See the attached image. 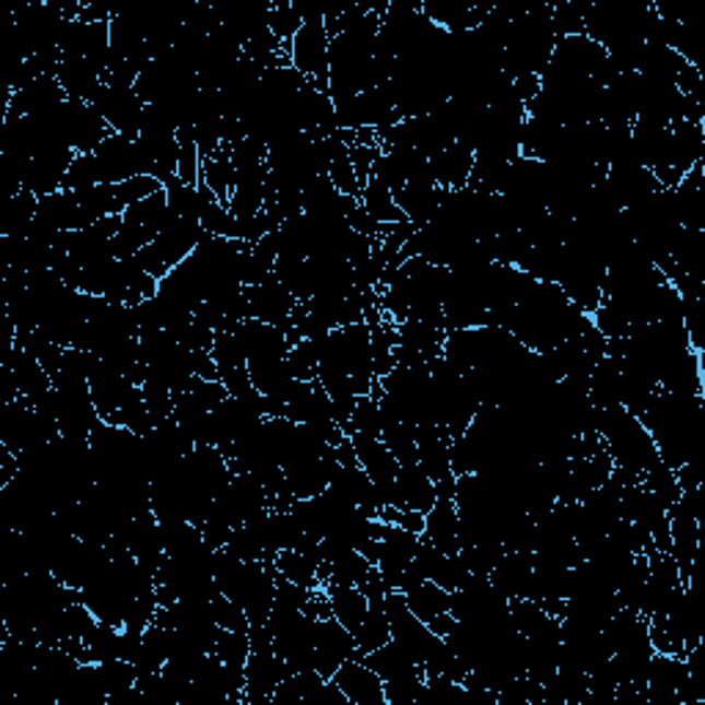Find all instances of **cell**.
<instances>
[{
	"label": "cell",
	"instance_id": "obj_1",
	"mask_svg": "<svg viewBox=\"0 0 705 705\" xmlns=\"http://www.w3.org/2000/svg\"><path fill=\"white\" fill-rule=\"evenodd\" d=\"M92 155L94 163H97V174L103 185H119L132 177H141V174L155 177V163H152L150 152L144 150V144L138 138L110 132Z\"/></svg>",
	"mask_w": 705,
	"mask_h": 705
},
{
	"label": "cell",
	"instance_id": "obj_2",
	"mask_svg": "<svg viewBox=\"0 0 705 705\" xmlns=\"http://www.w3.org/2000/svg\"><path fill=\"white\" fill-rule=\"evenodd\" d=\"M290 63L317 92L328 94V31L326 20H306L290 42ZM331 97V94H328Z\"/></svg>",
	"mask_w": 705,
	"mask_h": 705
},
{
	"label": "cell",
	"instance_id": "obj_3",
	"mask_svg": "<svg viewBox=\"0 0 705 705\" xmlns=\"http://www.w3.org/2000/svg\"><path fill=\"white\" fill-rule=\"evenodd\" d=\"M92 105L99 110V116L108 121L110 130L121 132V136L138 138V132H141V121H144L146 103L141 99V94L136 92V86L103 81V86H99L97 94H94Z\"/></svg>",
	"mask_w": 705,
	"mask_h": 705
},
{
	"label": "cell",
	"instance_id": "obj_4",
	"mask_svg": "<svg viewBox=\"0 0 705 705\" xmlns=\"http://www.w3.org/2000/svg\"><path fill=\"white\" fill-rule=\"evenodd\" d=\"M58 125H61L63 136H67L69 146L75 150V155H92L105 138L110 136L108 121L99 116V110L92 103H81V99H67L58 105L56 110Z\"/></svg>",
	"mask_w": 705,
	"mask_h": 705
},
{
	"label": "cell",
	"instance_id": "obj_5",
	"mask_svg": "<svg viewBox=\"0 0 705 705\" xmlns=\"http://www.w3.org/2000/svg\"><path fill=\"white\" fill-rule=\"evenodd\" d=\"M356 637L353 631L344 628L337 618L317 620V637H315V670L322 678H331L339 667L348 659H356Z\"/></svg>",
	"mask_w": 705,
	"mask_h": 705
},
{
	"label": "cell",
	"instance_id": "obj_6",
	"mask_svg": "<svg viewBox=\"0 0 705 705\" xmlns=\"http://www.w3.org/2000/svg\"><path fill=\"white\" fill-rule=\"evenodd\" d=\"M287 665L279 659L273 648L251 650L246 661V689L243 703L246 705H270L275 686L287 675Z\"/></svg>",
	"mask_w": 705,
	"mask_h": 705
},
{
	"label": "cell",
	"instance_id": "obj_7",
	"mask_svg": "<svg viewBox=\"0 0 705 705\" xmlns=\"http://www.w3.org/2000/svg\"><path fill=\"white\" fill-rule=\"evenodd\" d=\"M331 681L342 689L344 697L353 705H386L384 681H380L378 672L364 665L362 659L344 661V665L333 672Z\"/></svg>",
	"mask_w": 705,
	"mask_h": 705
},
{
	"label": "cell",
	"instance_id": "obj_8",
	"mask_svg": "<svg viewBox=\"0 0 705 705\" xmlns=\"http://www.w3.org/2000/svg\"><path fill=\"white\" fill-rule=\"evenodd\" d=\"M438 502L436 482L431 480L419 463H400L395 477V505L397 510L427 513Z\"/></svg>",
	"mask_w": 705,
	"mask_h": 705
},
{
	"label": "cell",
	"instance_id": "obj_9",
	"mask_svg": "<svg viewBox=\"0 0 705 705\" xmlns=\"http://www.w3.org/2000/svg\"><path fill=\"white\" fill-rule=\"evenodd\" d=\"M61 83L56 78H36V81L25 83L23 89L9 94L7 99V114L3 116H45L50 110H56L58 105L67 103Z\"/></svg>",
	"mask_w": 705,
	"mask_h": 705
},
{
	"label": "cell",
	"instance_id": "obj_10",
	"mask_svg": "<svg viewBox=\"0 0 705 705\" xmlns=\"http://www.w3.org/2000/svg\"><path fill=\"white\" fill-rule=\"evenodd\" d=\"M56 81L61 83L63 94H67L69 99H81V103H92L97 89L103 86L99 69L94 67L89 58H75V56H61Z\"/></svg>",
	"mask_w": 705,
	"mask_h": 705
},
{
	"label": "cell",
	"instance_id": "obj_11",
	"mask_svg": "<svg viewBox=\"0 0 705 705\" xmlns=\"http://www.w3.org/2000/svg\"><path fill=\"white\" fill-rule=\"evenodd\" d=\"M422 538L431 540L444 554H458L460 551V518L455 500H438L425 513V532Z\"/></svg>",
	"mask_w": 705,
	"mask_h": 705
},
{
	"label": "cell",
	"instance_id": "obj_12",
	"mask_svg": "<svg viewBox=\"0 0 705 705\" xmlns=\"http://www.w3.org/2000/svg\"><path fill=\"white\" fill-rule=\"evenodd\" d=\"M471 168H474V152L466 150L463 144H449L447 150L431 157V172L438 188L460 190L469 185Z\"/></svg>",
	"mask_w": 705,
	"mask_h": 705
},
{
	"label": "cell",
	"instance_id": "obj_13",
	"mask_svg": "<svg viewBox=\"0 0 705 705\" xmlns=\"http://www.w3.org/2000/svg\"><path fill=\"white\" fill-rule=\"evenodd\" d=\"M328 598V607H331V614L344 625L348 631H353V637H356V631L362 628L364 618L369 612V601L367 596L362 592V587L356 585H322Z\"/></svg>",
	"mask_w": 705,
	"mask_h": 705
},
{
	"label": "cell",
	"instance_id": "obj_14",
	"mask_svg": "<svg viewBox=\"0 0 705 705\" xmlns=\"http://www.w3.org/2000/svg\"><path fill=\"white\" fill-rule=\"evenodd\" d=\"M402 596H406L408 609H411L422 623H431V620L442 618V614H447L449 609H453V592L444 590L442 585H436V581L431 579L419 581V585H413L411 590H406Z\"/></svg>",
	"mask_w": 705,
	"mask_h": 705
},
{
	"label": "cell",
	"instance_id": "obj_15",
	"mask_svg": "<svg viewBox=\"0 0 705 705\" xmlns=\"http://www.w3.org/2000/svg\"><path fill=\"white\" fill-rule=\"evenodd\" d=\"M166 219H168L166 190H161V193L150 196V199H144V201H136V204H130L125 213H121V224L132 226V230L146 232L152 240H155L157 232L163 230Z\"/></svg>",
	"mask_w": 705,
	"mask_h": 705
},
{
	"label": "cell",
	"instance_id": "obj_16",
	"mask_svg": "<svg viewBox=\"0 0 705 705\" xmlns=\"http://www.w3.org/2000/svg\"><path fill=\"white\" fill-rule=\"evenodd\" d=\"M36 207H39V199L28 190L9 196L0 207V237H23L34 224Z\"/></svg>",
	"mask_w": 705,
	"mask_h": 705
},
{
	"label": "cell",
	"instance_id": "obj_17",
	"mask_svg": "<svg viewBox=\"0 0 705 705\" xmlns=\"http://www.w3.org/2000/svg\"><path fill=\"white\" fill-rule=\"evenodd\" d=\"M275 571H279L281 579L295 581L301 587H309V590H317L320 585V560L304 554V551H279L273 560Z\"/></svg>",
	"mask_w": 705,
	"mask_h": 705
},
{
	"label": "cell",
	"instance_id": "obj_18",
	"mask_svg": "<svg viewBox=\"0 0 705 705\" xmlns=\"http://www.w3.org/2000/svg\"><path fill=\"white\" fill-rule=\"evenodd\" d=\"M359 201H362V210L375 224H400V221H408L400 207H397L391 188H386V185L378 183L375 177L367 179Z\"/></svg>",
	"mask_w": 705,
	"mask_h": 705
},
{
	"label": "cell",
	"instance_id": "obj_19",
	"mask_svg": "<svg viewBox=\"0 0 705 705\" xmlns=\"http://www.w3.org/2000/svg\"><path fill=\"white\" fill-rule=\"evenodd\" d=\"M201 183L213 190V196L221 204L230 207V196L235 190V166H232L230 146L224 144L213 157H207L201 163Z\"/></svg>",
	"mask_w": 705,
	"mask_h": 705
},
{
	"label": "cell",
	"instance_id": "obj_20",
	"mask_svg": "<svg viewBox=\"0 0 705 705\" xmlns=\"http://www.w3.org/2000/svg\"><path fill=\"white\" fill-rule=\"evenodd\" d=\"M362 661L378 672L380 681H391V678H400V675H406V672L422 670V667H419L416 661L406 654V650L397 648L391 639L386 645H380V648H375L373 654L362 656Z\"/></svg>",
	"mask_w": 705,
	"mask_h": 705
},
{
	"label": "cell",
	"instance_id": "obj_21",
	"mask_svg": "<svg viewBox=\"0 0 705 705\" xmlns=\"http://www.w3.org/2000/svg\"><path fill=\"white\" fill-rule=\"evenodd\" d=\"M389 639H391V625H389V618H386L384 603H369L367 618H364L362 628L356 631V645H359L356 659L373 654L375 648L386 645Z\"/></svg>",
	"mask_w": 705,
	"mask_h": 705
},
{
	"label": "cell",
	"instance_id": "obj_22",
	"mask_svg": "<svg viewBox=\"0 0 705 705\" xmlns=\"http://www.w3.org/2000/svg\"><path fill=\"white\" fill-rule=\"evenodd\" d=\"M213 654L224 661V667H237V670H246V661H248V656H251V639H248V631L221 628L219 643H215Z\"/></svg>",
	"mask_w": 705,
	"mask_h": 705
},
{
	"label": "cell",
	"instance_id": "obj_23",
	"mask_svg": "<svg viewBox=\"0 0 705 705\" xmlns=\"http://www.w3.org/2000/svg\"><path fill=\"white\" fill-rule=\"evenodd\" d=\"M301 25H304V20H301V14L295 12L293 0H290V3H270L268 28H270V34L281 42V45L287 47V52H290V42L295 39V34L301 31Z\"/></svg>",
	"mask_w": 705,
	"mask_h": 705
},
{
	"label": "cell",
	"instance_id": "obj_24",
	"mask_svg": "<svg viewBox=\"0 0 705 705\" xmlns=\"http://www.w3.org/2000/svg\"><path fill=\"white\" fill-rule=\"evenodd\" d=\"M287 367L295 380H304V384L317 380V342H306V339H301V342L287 353Z\"/></svg>",
	"mask_w": 705,
	"mask_h": 705
},
{
	"label": "cell",
	"instance_id": "obj_25",
	"mask_svg": "<svg viewBox=\"0 0 705 705\" xmlns=\"http://www.w3.org/2000/svg\"><path fill=\"white\" fill-rule=\"evenodd\" d=\"M161 190H166V185H163L157 177H150V174H141V177H132L127 179V183L116 185V196H119L125 210L130 204H136V201H144L150 199V196L161 193Z\"/></svg>",
	"mask_w": 705,
	"mask_h": 705
},
{
	"label": "cell",
	"instance_id": "obj_26",
	"mask_svg": "<svg viewBox=\"0 0 705 705\" xmlns=\"http://www.w3.org/2000/svg\"><path fill=\"white\" fill-rule=\"evenodd\" d=\"M94 185H103L99 183L94 155H75L67 177H63V190H86V188H94Z\"/></svg>",
	"mask_w": 705,
	"mask_h": 705
}]
</instances>
